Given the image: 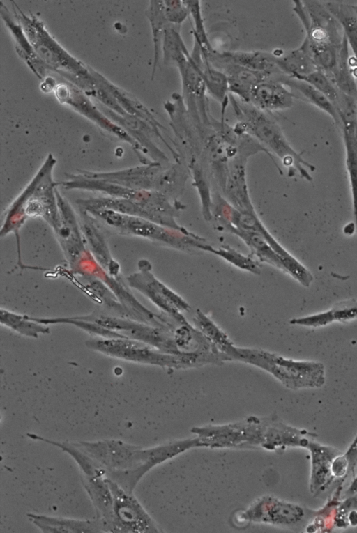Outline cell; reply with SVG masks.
<instances>
[{"label":"cell","mask_w":357,"mask_h":533,"mask_svg":"<svg viewBox=\"0 0 357 533\" xmlns=\"http://www.w3.org/2000/svg\"><path fill=\"white\" fill-rule=\"evenodd\" d=\"M74 444L102 467L106 477L130 493L153 467L197 447L195 438L173 441L148 449L120 440Z\"/></svg>","instance_id":"1"},{"label":"cell","mask_w":357,"mask_h":533,"mask_svg":"<svg viewBox=\"0 0 357 533\" xmlns=\"http://www.w3.org/2000/svg\"><path fill=\"white\" fill-rule=\"evenodd\" d=\"M293 10L306 31L310 54L319 70L327 75L337 70L346 37L337 20L317 1H294Z\"/></svg>","instance_id":"2"},{"label":"cell","mask_w":357,"mask_h":533,"mask_svg":"<svg viewBox=\"0 0 357 533\" xmlns=\"http://www.w3.org/2000/svg\"><path fill=\"white\" fill-rule=\"evenodd\" d=\"M85 344L89 349L112 357L169 369H187L224 363L222 355L213 350L169 354L129 338L94 337L88 339Z\"/></svg>","instance_id":"3"},{"label":"cell","mask_w":357,"mask_h":533,"mask_svg":"<svg viewBox=\"0 0 357 533\" xmlns=\"http://www.w3.org/2000/svg\"><path fill=\"white\" fill-rule=\"evenodd\" d=\"M229 98L238 121L236 125L243 132L251 136L267 150L276 155L284 164L294 169L305 179L312 180L310 172H314L315 167L294 150L278 123L268 113L230 93Z\"/></svg>","instance_id":"4"},{"label":"cell","mask_w":357,"mask_h":533,"mask_svg":"<svg viewBox=\"0 0 357 533\" xmlns=\"http://www.w3.org/2000/svg\"><path fill=\"white\" fill-rule=\"evenodd\" d=\"M227 358L258 367L291 389L320 387L325 383L324 366L319 362L294 360L267 350L235 345Z\"/></svg>","instance_id":"5"},{"label":"cell","mask_w":357,"mask_h":533,"mask_svg":"<svg viewBox=\"0 0 357 533\" xmlns=\"http://www.w3.org/2000/svg\"><path fill=\"white\" fill-rule=\"evenodd\" d=\"M86 211L123 233L146 238L180 251L190 253L206 252L209 246L204 238L188 230L169 228L142 217L108 209L89 208Z\"/></svg>","instance_id":"6"},{"label":"cell","mask_w":357,"mask_h":533,"mask_svg":"<svg viewBox=\"0 0 357 533\" xmlns=\"http://www.w3.org/2000/svg\"><path fill=\"white\" fill-rule=\"evenodd\" d=\"M266 419L250 417L243 422L220 426L193 428L202 447L255 448L264 442Z\"/></svg>","instance_id":"7"},{"label":"cell","mask_w":357,"mask_h":533,"mask_svg":"<svg viewBox=\"0 0 357 533\" xmlns=\"http://www.w3.org/2000/svg\"><path fill=\"white\" fill-rule=\"evenodd\" d=\"M84 320L98 324L123 337L135 339L149 345L161 352L182 354L178 348L174 332L131 318L92 314L84 316Z\"/></svg>","instance_id":"8"},{"label":"cell","mask_w":357,"mask_h":533,"mask_svg":"<svg viewBox=\"0 0 357 533\" xmlns=\"http://www.w3.org/2000/svg\"><path fill=\"white\" fill-rule=\"evenodd\" d=\"M139 268V272L127 277L128 285L146 297L162 314L179 324L188 323L183 315L191 309L187 301L155 277L148 261H140Z\"/></svg>","instance_id":"9"},{"label":"cell","mask_w":357,"mask_h":533,"mask_svg":"<svg viewBox=\"0 0 357 533\" xmlns=\"http://www.w3.org/2000/svg\"><path fill=\"white\" fill-rule=\"evenodd\" d=\"M305 516V511L301 505L271 495H264L234 518H237V523L243 522L291 527L298 525Z\"/></svg>","instance_id":"10"},{"label":"cell","mask_w":357,"mask_h":533,"mask_svg":"<svg viewBox=\"0 0 357 533\" xmlns=\"http://www.w3.org/2000/svg\"><path fill=\"white\" fill-rule=\"evenodd\" d=\"M113 497L110 532H159L154 520L132 493L106 477Z\"/></svg>","instance_id":"11"},{"label":"cell","mask_w":357,"mask_h":533,"mask_svg":"<svg viewBox=\"0 0 357 533\" xmlns=\"http://www.w3.org/2000/svg\"><path fill=\"white\" fill-rule=\"evenodd\" d=\"M210 63L227 77L229 93L248 102L252 89L259 83L278 75L254 71L223 59L213 49L205 54Z\"/></svg>","instance_id":"12"},{"label":"cell","mask_w":357,"mask_h":533,"mask_svg":"<svg viewBox=\"0 0 357 533\" xmlns=\"http://www.w3.org/2000/svg\"><path fill=\"white\" fill-rule=\"evenodd\" d=\"M311 456L310 490L314 495L323 493L336 481L333 472L335 458L342 452L338 449L320 444L314 440L308 445Z\"/></svg>","instance_id":"13"},{"label":"cell","mask_w":357,"mask_h":533,"mask_svg":"<svg viewBox=\"0 0 357 533\" xmlns=\"http://www.w3.org/2000/svg\"><path fill=\"white\" fill-rule=\"evenodd\" d=\"M57 207L60 215V225L56 230L66 256L74 266L82 257L85 249L79 235L77 221L70 205L55 190Z\"/></svg>","instance_id":"14"},{"label":"cell","mask_w":357,"mask_h":533,"mask_svg":"<svg viewBox=\"0 0 357 533\" xmlns=\"http://www.w3.org/2000/svg\"><path fill=\"white\" fill-rule=\"evenodd\" d=\"M278 77L257 84L252 89L248 102L268 114L291 107L294 93L277 79Z\"/></svg>","instance_id":"15"},{"label":"cell","mask_w":357,"mask_h":533,"mask_svg":"<svg viewBox=\"0 0 357 533\" xmlns=\"http://www.w3.org/2000/svg\"><path fill=\"white\" fill-rule=\"evenodd\" d=\"M317 435L305 429H299L285 424L278 420L268 419L264 442L266 449L275 451L286 447H307Z\"/></svg>","instance_id":"16"},{"label":"cell","mask_w":357,"mask_h":533,"mask_svg":"<svg viewBox=\"0 0 357 533\" xmlns=\"http://www.w3.org/2000/svg\"><path fill=\"white\" fill-rule=\"evenodd\" d=\"M190 56L201 73L206 91L222 106L228 105L229 91L226 75L210 63L195 41Z\"/></svg>","instance_id":"17"},{"label":"cell","mask_w":357,"mask_h":533,"mask_svg":"<svg viewBox=\"0 0 357 533\" xmlns=\"http://www.w3.org/2000/svg\"><path fill=\"white\" fill-rule=\"evenodd\" d=\"M272 54L278 68L286 76L301 79L319 70L305 40L299 47L287 53L275 49Z\"/></svg>","instance_id":"18"},{"label":"cell","mask_w":357,"mask_h":533,"mask_svg":"<svg viewBox=\"0 0 357 533\" xmlns=\"http://www.w3.org/2000/svg\"><path fill=\"white\" fill-rule=\"evenodd\" d=\"M28 516L43 532H104L98 519L77 520L33 513Z\"/></svg>","instance_id":"19"},{"label":"cell","mask_w":357,"mask_h":533,"mask_svg":"<svg viewBox=\"0 0 357 533\" xmlns=\"http://www.w3.org/2000/svg\"><path fill=\"white\" fill-rule=\"evenodd\" d=\"M84 211L82 229L89 242L93 256L99 265H101V268L105 271L107 270L110 276L114 277L118 275L119 265L112 259L101 233L92 223L93 222L86 215V211Z\"/></svg>","instance_id":"20"},{"label":"cell","mask_w":357,"mask_h":533,"mask_svg":"<svg viewBox=\"0 0 357 533\" xmlns=\"http://www.w3.org/2000/svg\"><path fill=\"white\" fill-rule=\"evenodd\" d=\"M218 54L225 60L250 70L268 72L274 75H283L274 61L272 53L262 51H225Z\"/></svg>","instance_id":"21"},{"label":"cell","mask_w":357,"mask_h":533,"mask_svg":"<svg viewBox=\"0 0 357 533\" xmlns=\"http://www.w3.org/2000/svg\"><path fill=\"white\" fill-rule=\"evenodd\" d=\"M357 318V301L349 300L335 304L325 312L303 318H293L289 323L307 327H320L334 321L346 323Z\"/></svg>","instance_id":"22"},{"label":"cell","mask_w":357,"mask_h":533,"mask_svg":"<svg viewBox=\"0 0 357 533\" xmlns=\"http://www.w3.org/2000/svg\"><path fill=\"white\" fill-rule=\"evenodd\" d=\"M341 128L346 150V166L352 196L354 218L357 228V121L344 122Z\"/></svg>","instance_id":"23"},{"label":"cell","mask_w":357,"mask_h":533,"mask_svg":"<svg viewBox=\"0 0 357 533\" xmlns=\"http://www.w3.org/2000/svg\"><path fill=\"white\" fill-rule=\"evenodd\" d=\"M277 79L289 88L301 95L308 102L331 116L336 124H340L339 114L335 106L320 91L308 82L286 76L279 75Z\"/></svg>","instance_id":"24"},{"label":"cell","mask_w":357,"mask_h":533,"mask_svg":"<svg viewBox=\"0 0 357 533\" xmlns=\"http://www.w3.org/2000/svg\"><path fill=\"white\" fill-rule=\"evenodd\" d=\"M193 322L195 327L208 340L213 349L222 354L228 362L226 355L234 344L227 334L199 309H197Z\"/></svg>","instance_id":"25"},{"label":"cell","mask_w":357,"mask_h":533,"mask_svg":"<svg viewBox=\"0 0 357 533\" xmlns=\"http://www.w3.org/2000/svg\"><path fill=\"white\" fill-rule=\"evenodd\" d=\"M0 323L15 332L31 338H38L40 334H49L50 327L32 320L30 316L21 315L1 308Z\"/></svg>","instance_id":"26"},{"label":"cell","mask_w":357,"mask_h":533,"mask_svg":"<svg viewBox=\"0 0 357 533\" xmlns=\"http://www.w3.org/2000/svg\"><path fill=\"white\" fill-rule=\"evenodd\" d=\"M325 6L342 26L357 61V15L353 6L337 1H329Z\"/></svg>","instance_id":"27"},{"label":"cell","mask_w":357,"mask_h":533,"mask_svg":"<svg viewBox=\"0 0 357 533\" xmlns=\"http://www.w3.org/2000/svg\"><path fill=\"white\" fill-rule=\"evenodd\" d=\"M180 26L167 24L162 43L164 61L176 65L189 57L190 53L180 33Z\"/></svg>","instance_id":"28"},{"label":"cell","mask_w":357,"mask_h":533,"mask_svg":"<svg viewBox=\"0 0 357 533\" xmlns=\"http://www.w3.org/2000/svg\"><path fill=\"white\" fill-rule=\"evenodd\" d=\"M147 17L151 22L154 43L153 77L155 72L165 30L168 24L165 16L163 1H151L147 10Z\"/></svg>","instance_id":"29"},{"label":"cell","mask_w":357,"mask_h":533,"mask_svg":"<svg viewBox=\"0 0 357 533\" xmlns=\"http://www.w3.org/2000/svg\"><path fill=\"white\" fill-rule=\"evenodd\" d=\"M207 252L221 257L230 264L243 270L255 275L261 273L260 265L257 261L252 257L241 254L228 245H222L217 249L210 245Z\"/></svg>","instance_id":"30"},{"label":"cell","mask_w":357,"mask_h":533,"mask_svg":"<svg viewBox=\"0 0 357 533\" xmlns=\"http://www.w3.org/2000/svg\"><path fill=\"white\" fill-rule=\"evenodd\" d=\"M300 80L305 81L316 88L328 98L337 111L342 103L344 93L336 87L324 72L317 70Z\"/></svg>","instance_id":"31"},{"label":"cell","mask_w":357,"mask_h":533,"mask_svg":"<svg viewBox=\"0 0 357 533\" xmlns=\"http://www.w3.org/2000/svg\"><path fill=\"white\" fill-rule=\"evenodd\" d=\"M189 14L192 20L194 41L199 45L202 53L207 54L214 49L206 33L199 1H185Z\"/></svg>","instance_id":"32"},{"label":"cell","mask_w":357,"mask_h":533,"mask_svg":"<svg viewBox=\"0 0 357 533\" xmlns=\"http://www.w3.org/2000/svg\"><path fill=\"white\" fill-rule=\"evenodd\" d=\"M163 3L165 16L167 22L170 24L181 26L190 16L185 1L166 0L163 1Z\"/></svg>","instance_id":"33"},{"label":"cell","mask_w":357,"mask_h":533,"mask_svg":"<svg viewBox=\"0 0 357 533\" xmlns=\"http://www.w3.org/2000/svg\"><path fill=\"white\" fill-rule=\"evenodd\" d=\"M357 511V493L340 502L336 508L334 525L337 527H346L348 525V514L351 511Z\"/></svg>","instance_id":"34"},{"label":"cell","mask_w":357,"mask_h":533,"mask_svg":"<svg viewBox=\"0 0 357 533\" xmlns=\"http://www.w3.org/2000/svg\"><path fill=\"white\" fill-rule=\"evenodd\" d=\"M357 493V476L354 477L351 484L348 487L347 490L344 493L345 497H349L354 493Z\"/></svg>","instance_id":"35"}]
</instances>
